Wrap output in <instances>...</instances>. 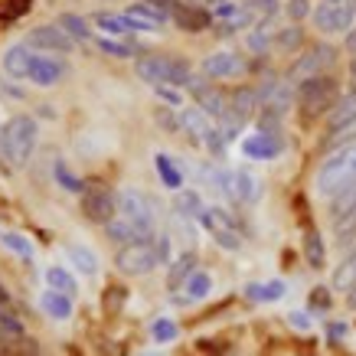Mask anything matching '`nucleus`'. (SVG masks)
<instances>
[{"mask_svg": "<svg viewBox=\"0 0 356 356\" xmlns=\"http://www.w3.org/2000/svg\"><path fill=\"white\" fill-rule=\"evenodd\" d=\"M33 56H36V53H30V46H10V49H7V56H3V69H7V76L26 79V76H30Z\"/></svg>", "mask_w": 356, "mask_h": 356, "instance_id": "nucleus-23", "label": "nucleus"}, {"mask_svg": "<svg viewBox=\"0 0 356 356\" xmlns=\"http://www.w3.org/2000/svg\"><path fill=\"white\" fill-rule=\"evenodd\" d=\"M259 196H261V184L255 173L232 170V177H229V200H236V203H255Z\"/></svg>", "mask_w": 356, "mask_h": 356, "instance_id": "nucleus-16", "label": "nucleus"}, {"mask_svg": "<svg viewBox=\"0 0 356 356\" xmlns=\"http://www.w3.org/2000/svg\"><path fill=\"white\" fill-rule=\"evenodd\" d=\"M65 255H69V261H72V265H76V268L82 271L86 278H92V275L98 271V259H95V252H92V248H86V245H69V248H65Z\"/></svg>", "mask_w": 356, "mask_h": 356, "instance_id": "nucleus-29", "label": "nucleus"}, {"mask_svg": "<svg viewBox=\"0 0 356 356\" xmlns=\"http://www.w3.org/2000/svg\"><path fill=\"white\" fill-rule=\"evenodd\" d=\"M118 216L131 219L134 226L144 232V236L151 238L157 229H154V209H151V200L140 193V190H121L118 193Z\"/></svg>", "mask_w": 356, "mask_h": 356, "instance_id": "nucleus-8", "label": "nucleus"}, {"mask_svg": "<svg viewBox=\"0 0 356 356\" xmlns=\"http://www.w3.org/2000/svg\"><path fill=\"white\" fill-rule=\"evenodd\" d=\"M154 163H157V173H161V180L167 190H180V186H184V173H180V167L170 161V154H157Z\"/></svg>", "mask_w": 356, "mask_h": 356, "instance_id": "nucleus-30", "label": "nucleus"}, {"mask_svg": "<svg viewBox=\"0 0 356 356\" xmlns=\"http://www.w3.org/2000/svg\"><path fill=\"white\" fill-rule=\"evenodd\" d=\"M304 43V26L301 23H288V26H278V36H275V53L291 56L298 53Z\"/></svg>", "mask_w": 356, "mask_h": 356, "instance_id": "nucleus-26", "label": "nucleus"}, {"mask_svg": "<svg viewBox=\"0 0 356 356\" xmlns=\"http://www.w3.org/2000/svg\"><path fill=\"white\" fill-rule=\"evenodd\" d=\"M10 151H7V138H3V128H0V170H10Z\"/></svg>", "mask_w": 356, "mask_h": 356, "instance_id": "nucleus-51", "label": "nucleus"}, {"mask_svg": "<svg viewBox=\"0 0 356 356\" xmlns=\"http://www.w3.org/2000/svg\"><path fill=\"white\" fill-rule=\"evenodd\" d=\"M200 222H203L213 236L216 232H232V229H238L236 226V219L229 216L226 209H219V206H203V213H200Z\"/></svg>", "mask_w": 356, "mask_h": 356, "instance_id": "nucleus-27", "label": "nucleus"}, {"mask_svg": "<svg viewBox=\"0 0 356 356\" xmlns=\"http://www.w3.org/2000/svg\"><path fill=\"white\" fill-rule=\"evenodd\" d=\"M65 76V63H59V59H53V56H43V53H36L33 56V63H30V82L33 86H40V88H49L56 86V82H63Z\"/></svg>", "mask_w": 356, "mask_h": 356, "instance_id": "nucleus-13", "label": "nucleus"}, {"mask_svg": "<svg viewBox=\"0 0 356 356\" xmlns=\"http://www.w3.org/2000/svg\"><path fill=\"white\" fill-rule=\"evenodd\" d=\"M134 72L138 79H144L147 86H190L193 79V69L186 59H177V56H163V53H147L134 63Z\"/></svg>", "mask_w": 356, "mask_h": 356, "instance_id": "nucleus-1", "label": "nucleus"}, {"mask_svg": "<svg viewBox=\"0 0 356 356\" xmlns=\"http://www.w3.org/2000/svg\"><path fill=\"white\" fill-rule=\"evenodd\" d=\"M209 10H203V7H193V3H180L177 7V13H173V23L180 26V30H186V33H200V30H206L209 26Z\"/></svg>", "mask_w": 356, "mask_h": 356, "instance_id": "nucleus-19", "label": "nucleus"}, {"mask_svg": "<svg viewBox=\"0 0 356 356\" xmlns=\"http://www.w3.org/2000/svg\"><path fill=\"white\" fill-rule=\"evenodd\" d=\"M350 184H356V144L337 147L317 170V193L337 196Z\"/></svg>", "mask_w": 356, "mask_h": 356, "instance_id": "nucleus-2", "label": "nucleus"}, {"mask_svg": "<svg viewBox=\"0 0 356 356\" xmlns=\"http://www.w3.org/2000/svg\"><path fill=\"white\" fill-rule=\"evenodd\" d=\"M334 63H337V49H334V46H314V49L301 53L291 63V69H288V82H291V86H301L304 79L324 76Z\"/></svg>", "mask_w": 356, "mask_h": 356, "instance_id": "nucleus-7", "label": "nucleus"}, {"mask_svg": "<svg viewBox=\"0 0 356 356\" xmlns=\"http://www.w3.org/2000/svg\"><path fill=\"white\" fill-rule=\"evenodd\" d=\"M340 98V88H337V79L324 76H314V79H304L298 86V105H301V115L304 118H317L337 105Z\"/></svg>", "mask_w": 356, "mask_h": 356, "instance_id": "nucleus-3", "label": "nucleus"}, {"mask_svg": "<svg viewBox=\"0 0 356 356\" xmlns=\"http://www.w3.org/2000/svg\"><path fill=\"white\" fill-rule=\"evenodd\" d=\"M343 49H346V53H350V56H353V59H356V26H353V30H350V33H346V36H343Z\"/></svg>", "mask_w": 356, "mask_h": 356, "instance_id": "nucleus-52", "label": "nucleus"}, {"mask_svg": "<svg viewBox=\"0 0 356 356\" xmlns=\"http://www.w3.org/2000/svg\"><path fill=\"white\" fill-rule=\"evenodd\" d=\"M356 209V184H350L346 190H340L337 196H330V219L346 216Z\"/></svg>", "mask_w": 356, "mask_h": 356, "instance_id": "nucleus-37", "label": "nucleus"}, {"mask_svg": "<svg viewBox=\"0 0 356 356\" xmlns=\"http://www.w3.org/2000/svg\"><path fill=\"white\" fill-rule=\"evenodd\" d=\"M154 118H157V124H161L163 131H170V134H180V115H173L170 105L157 108V111H154Z\"/></svg>", "mask_w": 356, "mask_h": 356, "instance_id": "nucleus-44", "label": "nucleus"}, {"mask_svg": "<svg viewBox=\"0 0 356 356\" xmlns=\"http://www.w3.org/2000/svg\"><path fill=\"white\" fill-rule=\"evenodd\" d=\"M154 92H157V98H161L163 105H170V108H180V105H184V95L177 92V86H154Z\"/></svg>", "mask_w": 356, "mask_h": 356, "instance_id": "nucleus-46", "label": "nucleus"}, {"mask_svg": "<svg viewBox=\"0 0 356 356\" xmlns=\"http://www.w3.org/2000/svg\"><path fill=\"white\" fill-rule=\"evenodd\" d=\"M82 213H86L88 222L108 226L111 219L118 216V193H111L108 186L102 184H88L82 190Z\"/></svg>", "mask_w": 356, "mask_h": 356, "instance_id": "nucleus-6", "label": "nucleus"}, {"mask_svg": "<svg viewBox=\"0 0 356 356\" xmlns=\"http://www.w3.org/2000/svg\"><path fill=\"white\" fill-rule=\"evenodd\" d=\"M72 36L59 26V23H46V26H36V30L26 33L23 46L30 49H49V53H72Z\"/></svg>", "mask_w": 356, "mask_h": 356, "instance_id": "nucleus-9", "label": "nucleus"}, {"mask_svg": "<svg viewBox=\"0 0 356 356\" xmlns=\"http://www.w3.org/2000/svg\"><path fill=\"white\" fill-rule=\"evenodd\" d=\"M40 307H43L46 317H53V321H69L72 317V298L63 291H43V298H40Z\"/></svg>", "mask_w": 356, "mask_h": 356, "instance_id": "nucleus-22", "label": "nucleus"}, {"mask_svg": "<svg viewBox=\"0 0 356 356\" xmlns=\"http://www.w3.org/2000/svg\"><path fill=\"white\" fill-rule=\"evenodd\" d=\"M281 138L278 134H265V131H259V134H252V138L242 140V154L245 157H252V161H271V157H278L281 154Z\"/></svg>", "mask_w": 356, "mask_h": 356, "instance_id": "nucleus-14", "label": "nucleus"}, {"mask_svg": "<svg viewBox=\"0 0 356 356\" xmlns=\"http://www.w3.org/2000/svg\"><path fill=\"white\" fill-rule=\"evenodd\" d=\"M121 304H124V288H108V291H105V311L118 314Z\"/></svg>", "mask_w": 356, "mask_h": 356, "instance_id": "nucleus-47", "label": "nucleus"}, {"mask_svg": "<svg viewBox=\"0 0 356 356\" xmlns=\"http://www.w3.org/2000/svg\"><path fill=\"white\" fill-rule=\"evenodd\" d=\"M245 294L252 298V301H278V298H284V281H265V284H248Z\"/></svg>", "mask_w": 356, "mask_h": 356, "instance_id": "nucleus-35", "label": "nucleus"}, {"mask_svg": "<svg viewBox=\"0 0 356 356\" xmlns=\"http://www.w3.org/2000/svg\"><path fill=\"white\" fill-rule=\"evenodd\" d=\"M275 36H278V26H275V20H271V17H261V20L255 23L252 30H248L245 46L255 56H265V53H271V49H275Z\"/></svg>", "mask_w": 356, "mask_h": 356, "instance_id": "nucleus-17", "label": "nucleus"}, {"mask_svg": "<svg viewBox=\"0 0 356 356\" xmlns=\"http://www.w3.org/2000/svg\"><path fill=\"white\" fill-rule=\"evenodd\" d=\"M324 3H334V7H346V0H324Z\"/></svg>", "mask_w": 356, "mask_h": 356, "instance_id": "nucleus-58", "label": "nucleus"}, {"mask_svg": "<svg viewBox=\"0 0 356 356\" xmlns=\"http://www.w3.org/2000/svg\"><path fill=\"white\" fill-rule=\"evenodd\" d=\"M304 255H307V265H311V268H321V265H324V242H321L317 232H307V236H304Z\"/></svg>", "mask_w": 356, "mask_h": 356, "instance_id": "nucleus-40", "label": "nucleus"}, {"mask_svg": "<svg viewBox=\"0 0 356 356\" xmlns=\"http://www.w3.org/2000/svg\"><path fill=\"white\" fill-rule=\"evenodd\" d=\"M53 173H56V184L63 186V190H69V193H82V190H86V184H82V180H79L76 173L69 170L63 161H56Z\"/></svg>", "mask_w": 356, "mask_h": 356, "instance_id": "nucleus-39", "label": "nucleus"}, {"mask_svg": "<svg viewBox=\"0 0 356 356\" xmlns=\"http://www.w3.org/2000/svg\"><path fill=\"white\" fill-rule=\"evenodd\" d=\"M92 23H95L98 30L105 33V36H115V40H124L128 33H134V23H131L128 13H108L102 10L92 17Z\"/></svg>", "mask_w": 356, "mask_h": 356, "instance_id": "nucleus-18", "label": "nucleus"}, {"mask_svg": "<svg viewBox=\"0 0 356 356\" xmlns=\"http://www.w3.org/2000/svg\"><path fill=\"white\" fill-rule=\"evenodd\" d=\"M350 92H356V59H350Z\"/></svg>", "mask_w": 356, "mask_h": 356, "instance_id": "nucleus-54", "label": "nucleus"}, {"mask_svg": "<svg viewBox=\"0 0 356 356\" xmlns=\"http://www.w3.org/2000/svg\"><path fill=\"white\" fill-rule=\"evenodd\" d=\"M154 245H157V259H161V265H170V238L163 236V232H154Z\"/></svg>", "mask_w": 356, "mask_h": 356, "instance_id": "nucleus-49", "label": "nucleus"}, {"mask_svg": "<svg viewBox=\"0 0 356 356\" xmlns=\"http://www.w3.org/2000/svg\"><path fill=\"white\" fill-rule=\"evenodd\" d=\"M327 144L330 147H346V144H356V118L346 121L343 128H337L330 138H327Z\"/></svg>", "mask_w": 356, "mask_h": 356, "instance_id": "nucleus-43", "label": "nucleus"}, {"mask_svg": "<svg viewBox=\"0 0 356 356\" xmlns=\"http://www.w3.org/2000/svg\"><path fill=\"white\" fill-rule=\"evenodd\" d=\"M314 26L321 33H350L353 30V13L346 10V7H334V3H317L314 7Z\"/></svg>", "mask_w": 356, "mask_h": 356, "instance_id": "nucleus-11", "label": "nucleus"}, {"mask_svg": "<svg viewBox=\"0 0 356 356\" xmlns=\"http://www.w3.org/2000/svg\"><path fill=\"white\" fill-rule=\"evenodd\" d=\"M353 288H356V252L350 255V259L340 261V268L334 271V291L350 294Z\"/></svg>", "mask_w": 356, "mask_h": 356, "instance_id": "nucleus-32", "label": "nucleus"}, {"mask_svg": "<svg viewBox=\"0 0 356 356\" xmlns=\"http://www.w3.org/2000/svg\"><path fill=\"white\" fill-rule=\"evenodd\" d=\"M259 105H261V98H259V88H248V86H242V88H236L232 95H229V111L232 115H238L242 121H248L255 111H259Z\"/></svg>", "mask_w": 356, "mask_h": 356, "instance_id": "nucleus-20", "label": "nucleus"}, {"mask_svg": "<svg viewBox=\"0 0 356 356\" xmlns=\"http://www.w3.org/2000/svg\"><path fill=\"white\" fill-rule=\"evenodd\" d=\"M115 265H118L121 275H131V278H140L161 265L157 259V245H154V236L151 238H134V242H124L115 255Z\"/></svg>", "mask_w": 356, "mask_h": 356, "instance_id": "nucleus-5", "label": "nucleus"}, {"mask_svg": "<svg viewBox=\"0 0 356 356\" xmlns=\"http://www.w3.org/2000/svg\"><path fill=\"white\" fill-rule=\"evenodd\" d=\"M209 291H213V278H209L206 271L196 268L193 275L186 278V284H184V301H203Z\"/></svg>", "mask_w": 356, "mask_h": 356, "instance_id": "nucleus-28", "label": "nucleus"}, {"mask_svg": "<svg viewBox=\"0 0 356 356\" xmlns=\"http://www.w3.org/2000/svg\"><path fill=\"white\" fill-rule=\"evenodd\" d=\"M245 72V59L238 53H229V49H222V53H209L203 59V76L206 79H236Z\"/></svg>", "mask_w": 356, "mask_h": 356, "instance_id": "nucleus-12", "label": "nucleus"}, {"mask_svg": "<svg viewBox=\"0 0 356 356\" xmlns=\"http://www.w3.org/2000/svg\"><path fill=\"white\" fill-rule=\"evenodd\" d=\"M0 245L10 248L13 255H20L23 261H33V255H36L33 242L26 236H20V232H0Z\"/></svg>", "mask_w": 356, "mask_h": 356, "instance_id": "nucleus-34", "label": "nucleus"}, {"mask_svg": "<svg viewBox=\"0 0 356 356\" xmlns=\"http://www.w3.org/2000/svg\"><path fill=\"white\" fill-rule=\"evenodd\" d=\"M193 271H196V255L193 252H184L177 261H170V271H167V288H170V291H180Z\"/></svg>", "mask_w": 356, "mask_h": 356, "instance_id": "nucleus-24", "label": "nucleus"}, {"mask_svg": "<svg viewBox=\"0 0 356 356\" xmlns=\"http://www.w3.org/2000/svg\"><path fill=\"white\" fill-rule=\"evenodd\" d=\"M180 131H184L190 140L203 144L206 134L213 131V121H209V115H206L200 105H190V108H180Z\"/></svg>", "mask_w": 356, "mask_h": 356, "instance_id": "nucleus-15", "label": "nucleus"}, {"mask_svg": "<svg viewBox=\"0 0 356 356\" xmlns=\"http://www.w3.org/2000/svg\"><path fill=\"white\" fill-rule=\"evenodd\" d=\"M356 118V92H346L343 98H337V105L327 111V124H330V134L337 128H343L346 121Z\"/></svg>", "mask_w": 356, "mask_h": 356, "instance_id": "nucleus-25", "label": "nucleus"}, {"mask_svg": "<svg viewBox=\"0 0 356 356\" xmlns=\"http://www.w3.org/2000/svg\"><path fill=\"white\" fill-rule=\"evenodd\" d=\"M7 301H10V294H7V288L0 284V307H7Z\"/></svg>", "mask_w": 356, "mask_h": 356, "instance_id": "nucleus-55", "label": "nucleus"}, {"mask_svg": "<svg viewBox=\"0 0 356 356\" xmlns=\"http://www.w3.org/2000/svg\"><path fill=\"white\" fill-rule=\"evenodd\" d=\"M177 213L184 219H200V213H203V200H200V193L196 190H184V193H177Z\"/></svg>", "mask_w": 356, "mask_h": 356, "instance_id": "nucleus-36", "label": "nucleus"}, {"mask_svg": "<svg viewBox=\"0 0 356 356\" xmlns=\"http://www.w3.org/2000/svg\"><path fill=\"white\" fill-rule=\"evenodd\" d=\"M147 3H151V7H157L167 20H173V13H177V7H180V0H147Z\"/></svg>", "mask_w": 356, "mask_h": 356, "instance_id": "nucleus-50", "label": "nucleus"}, {"mask_svg": "<svg viewBox=\"0 0 356 356\" xmlns=\"http://www.w3.org/2000/svg\"><path fill=\"white\" fill-rule=\"evenodd\" d=\"M288 321H291V327H298V330H307V327H311V321H307V317H304L301 311H294L291 317H288Z\"/></svg>", "mask_w": 356, "mask_h": 356, "instance_id": "nucleus-53", "label": "nucleus"}, {"mask_svg": "<svg viewBox=\"0 0 356 356\" xmlns=\"http://www.w3.org/2000/svg\"><path fill=\"white\" fill-rule=\"evenodd\" d=\"M151 334H154V340L157 343H170V340H177V324H173L170 317H161V321H154V327H151Z\"/></svg>", "mask_w": 356, "mask_h": 356, "instance_id": "nucleus-42", "label": "nucleus"}, {"mask_svg": "<svg viewBox=\"0 0 356 356\" xmlns=\"http://www.w3.org/2000/svg\"><path fill=\"white\" fill-rule=\"evenodd\" d=\"M59 26H63L72 40H79V43H88V40H92V26H88V20L79 17V13H63V17H59Z\"/></svg>", "mask_w": 356, "mask_h": 356, "instance_id": "nucleus-33", "label": "nucleus"}, {"mask_svg": "<svg viewBox=\"0 0 356 356\" xmlns=\"http://www.w3.org/2000/svg\"><path fill=\"white\" fill-rule=\"evenodd\" d=\"M46 284L53 288V291H63V294H72L79 291V284H76V278H72V271L69 268H63V265H53V268L46 271Z\"/></svg>", "mask_w": 356, "mask_h": 356, "instance_id": "nucleus-31", "label": "nucleus"}, {"mask_svg": "<svg viewBox=\"0 0 356 356\" xmlns=\"http://www.w3.org/2000/svg\"><path fill=\"white\" fill-rule=\"evenodd\" d=\"M206 79V76H203ZM203 79L200 76H193L190 79V92H193V98H196V105H200V108L206 111V115H209V118H222V115H226L229 111V95L226 92H222V88L219 86H209V82H203Z\"/></svg>", "mask_w": 356, "mask_h": 356, "instance_id": "nucleus-10", "label": "nucleus"}, {"mask_svg": "<svg viewBox=\"0 0 356 356\" xmlns=\"http://www.w3.org/2000/svg\"><path fill=\"white\" fill-rule=\"evenodd\" d=\"M346 10H350V13L356 17V0H346Z\"/></svg>", "mask_w": 356, "mask_h": 356, "instance_id": "nucleus-57", "label": "nucleus"}, {"mask_svg": "<svg viewBox=\"0 0 356 356\" xmlns=\"http://www.w3.org/2000/svg\"><path fill=\"white\" fill-rule=\"evenodd\" d=\"M128 17H131V23H134V30H161L163 23H167V17H163L157 7H151L147 0L128 7Z\"/></svg>", "mask_w": 356, "mask_h": 356, "instance_id": "nucleus-21", "label": "nucleus"}, {"mask_svg": "<svg viewBox=\"0 0 356 356\" xmlns=\"http://www.w3.org/2000/svg\"><path fill=\"white\" fill-rule=\"evenodd\" d=\"M245 7H252L259 17H275V10H278V0H245Z\"/></svg>", "mask_w": 356, "mask_h": 356, "instance_id": "nucleus-48", "label": "nucleus"}, {"mask_svg": "<svg viewBox=\"0 0 356 356\" xmlns=\"http://www.w3.org/2000/svg\"><path fill=\"white\" fill-rule=\"evenodd\" d=\"M284 13L291 17V23H301L307 13H314L311 10V0H288V3H284Z\"/></svg>", "mask_w": 356, "mask_h": 356, "instance_id": "nucleus-45", "label": "nucleus"}, {"mask_svg": "<svg viewBox=\"0 0 356 356\" xmlns=\"http://www.w3.org/2000/svg\"><path fill=\"white\" fill-rule=\"evenodd\" d=\"M3 138H7V151H10V163L20 170L26 167L36 151V140H40V128L30 115H13L7 124H3Z\"/></svg>", "mask_w": 356, "mask_h": 356, "instance_id": "nucleus-4", "label": "nucleus"}, {"mask_svg": "<svg viewBox=\"0 0 356 356\" xmlns=\"http://www.w3.org/2000/svg\"><path fill=\"white\" fill-rule=\"evenodd\" d=\"M346 301H350V307H356V288L350 294H346Z\"/></svg>", "mask_w": 356, "mask_h": 356, "instance_id": "nucleus-56", "label": "nucleus"}, {"mask_svg": "<svg viewBox=\"0 0 356 356\" xmlns=\"http://www.w3.org/2000/svg\"><path fill=\"white\" fill-rule=\"evenodd\" d=\"M330 226H334L337 242H340V245H346L350 238H356V209H353V213H346V216L330 219Z\"/></svg>", "mask_w": 356, "mask_h": 356, "instance_id": "nucleus-38", "label": "nucleus"}, {"mask_svg": "<svg viewBox=\"0 0 356 356\" xmlns=\"http://www.w3.org/2000/svg\"><path fill=\"white\" fill-rule=\"evenodd\" d=\"M98 49L102 53H108V56H118V59H128V56H134L138 49L131 43H124V40H115V36H102L98 40Z\"/></svg>", "mask_w": 356, "mask_h": 356, "instance_id": "nucleus-41", "label": "nucleus"}]
</instances>
